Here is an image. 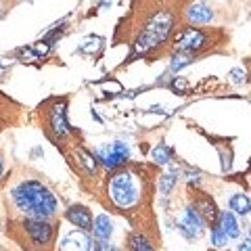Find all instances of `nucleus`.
<instances>
[{"instance_id":"f257e3e1","label":"nucleus","mask_w":251,"mask_h":251,"mask_svg":"<svg viewBox=\"0 0 251 251\" xmlns=\"http://www.w3.org/2000/svg\"><path fill=\"white\" fill-rule=\"evenodd\" d=\"M13 201L19 211L27 218L46 220L57 209V199L50 193V188L38 182V180H23L21 184L13 188Z\"/></svg>"},{"instance_id":"f03ea898","label":"nucleus","mask_w":251,"mask_h":251,"mask_svg":"<svg viewBox=\"0 0 251 251\" xmlns=\"http://www.w3.org/2000/svg\"><path fill=\"white\" fill-rule=\"evenodd\" d=\"M172 25H174V15L170 11H159L155 13L151 19L147 21V25L143 29V34L138 36L136 40V52H147L159 46L161 42L168 40Z\"/></svg>"},{"instance_id":"7ed1b4c3","label":"nucleus","mask_w":251,"mask_h":251,"mask_svg":"<svg viewBox=\"0 0 251 251\" xmlns=\"http://www.w3.org/2000/svg\"><path fill=\"white\" fill-rule=\"evenodd\" d=\"M138 178L132 172H117L109 180V197L117 207H130L134 205L140 197Z\"/></svg>"},{"instance_id":"20e7f679","label":"nucleus","mask_w":251,"mask_h":251,"mask_svg":"<svg viewBox=\"0 0 251 251\" xmlns=\"http://www.w3.org/2000/svg\"><path fill=\"white\" fill-rule=\"evenodd\" d=\"M128 157H130V149L126 143H120V140H117V143H109L103 149H99V159L103 161L105 168H109V170L124 166V163L128 161Z\"/></svg>"},{"instance_id":"39448f33","label":"nucleus","mask_w":251,"mask_h":251,"mask_svg":"<svg viewBox=\"0 0 251 251\" xmlns=\"http://www.w3.org/2000/svg\"><path fill=\"white\" fill-rule=\"evenodd\" d=\"M178 228H180V232H182L186 239H197V237H201V234H203L205 222H203V218L197 214V209H195V207H186L182 218H180Z\"/></svg>"},{"instance_id":"423d86ee","label":"nucleus","mask_w":251,"mask_h":251,"mask_svg":"<svg viewBox=\"0 0 251 251\" xmlns=\"http://www.w3.org/2000/svg\"><path fill=\"white\" fill-rule=\"evenodd\" d=\"M205 42H207V36L203 34L201 29H197V27H186L182 34L178 36L176 50L178 52H193V50H199L201 46H205Z\"/></svg>"},{"instance_id":"0eeeda50","label":"nucleus","mask_w":251,"mask_h":251,"mask_svg":"<svg viewBox=\"0 0 251 251\" xmlns=\"http://www.w3.org/2000/svg\"><path fill=\"white\" fill-rule=\"evenodd\" d=\"M25 230L29 234V239L36 243V245H46V243H50L52 239V226L46 222V220H34V218H27L25 222Z\"/></svg>"},{"instance_id":"6e6552de","label":"nucleus","mask_w":251,"mask_h":251,"mask_svg":"<svg viewBox=\"0 0 251 251\" xmlns=\"http://www.w3.org/2000/svg\"><path fill=\"white\" fill-rule=\"evenodd\" d=\"M92 241L84 230H72L67 232L61 241V251H90Z\"/></svg>"},{"instance_id":"1a4fd4ad","label":"nucleus","mask_w":251,"mask_h":251,"mask_svg":"<svg viewBox=\"0 0 251 251\" xmlns=\"http://www.w3.org/2000/svg\"><path fill=\"white\" fill-rule=\"evenodd\" d=\"M67 220L72 224H75L80 230H90L92 228V214H90V209L88 207H84V205H72L67 209Z\"/></svg>"},{"instance_id":"9d476101","label":"nucleus","mask_w":251,"mask_h":251,"mask_svg":"<svg viewBox=\"0 0 251 251\" xmlns=\"http://www.w3.org/2000/svg\"><path fill=\"white\" fill-rule=\"evenodd\" d=\"M216 226H218V228L222 230L230 241H232V239H237V237H239V232H241L237 218H234L230 211H220V214H218V220H216Z\"/></svg>"},{"instance_id":"9b49d317","label":"nucleus","mask_w":251,"mask_h":251,"mask_svg":"<svg viewBox=\"0 0 251 251\" xmlns=\"http://www.w3.org/2000/svg\"><path fill=\"white\" fill-rule=\"evenodd\" d=\"M49 124L57 136H63L67 132V122H65V103H54L49 115Z\"/></svg>"},{"instance_id":"f8f14e48","label":"nucleus","mask_w":251,"mask_h":251,"mask_svg":"<svg viewBox=\"0 0 251 251\" xmlns=\"http://www.w3.org/2000/svg\"><path fill=\"white\" fill-rule=\"evenodd\" d=\"M186 17L193 23H209L214 19V11H211V6L205 2H195V4H188Z\"/></svg>"},{"instance_id":"ddd939ff","label":"nucleus","mask_w":251,"mask_h":251,"mask_svg":"<svg viewBox=\"0 0 251 251\" xmlns=\"http://www.w3.org/2000/svg\"><path fill=\"white\" fill-rule=\"evenodd\" d=\"M92 232H94V237H97L99 241H107L109 237H111V232H113L111 218H109L107 214L97 216L94 218V222H92Z\"/></svg>"},{"instance_id":"4468645a","label":"nucleus","mask_w":251,"mask_h":251,"mask_svg":"<svg viewBox=\"0 0 251 251\" xmlns=\"http://www.w3.org/2000/svg\"><path fill=\"white\" fill-rule=\"evenodd\" d=\"M197 214L203 218V222H211L216 224V218H218V211H216V205L207 199H201L197 203Z\"/></svg>"},{"instance_id":"2eb2a0df","label":"nucleus","mask_w":251,"mask_h":251,"mask_svg":"<svg viewBox=\"0 0 251 251\" xmlns=\"http://www.w3.org/2000/svg\"><path fill=\"white\" fill-rule=\"evenodd\" d=\"M230 209H234L241 216H245V214H249V211H251V201L243 193L232 195V197H230Z\"/></svg>"},{"instance_id":"dca6fc26","label":"nucleus","mask_w":251,"mask_h":251,"mask_svg":"<svg viewBox=\"0 0 251 251\" xmlns=\"http://www.w3.org/2000/svg\"><path fill=\"white\" fill-rule=\"evenodd\" d=\"M151 157H153L155 163H159V166H166V163H170V159H172V151H170L166 145H157L153 149Z\"/></svg>"},{"instance_id":"f3484780","label":"nucleus","mask_w":251,"mask_h":251,"mask_svg":"<svg viewBox=\"0 0 251 251\" xmlns=\"http://www.w3.org/2000/svg\"><path fill=\"white\" fill-rule=\"evenodd\" d=\"M130 249L132 251H153L151 243H149L143 234H132L130 237Z\"/></svg>"},{"instance_id":"a211bd4d","label":"nucleus","mask_w":251,"mask_h":251,"mask_svg":"<svg viewBox=\"0 0 251 251\" xmlns=\"http://www.w3.org/2000/svg\"><path fill=\"white\" fill-rule=\"evenodd\" d=\"M228 241H230V239L226 237V234H224L222 230H220L216 224L211 226V243H214V247L222 249V247H226V245H228Z\"/></svg>"},{"instance_id":"6ab92c4d","label":"nucleus","mask_w":251,"mask_h":251,"mask_svg":"<svg viewBox=\"0 0 251 251\" xmlns=\"http://www.w3.org/2000/svg\"><path fill=\"white\" fill-rule=\"evenodd\" d=\"M176 180L178 176L176 174H163L161 180H159V188H161V193L163 195H170L172 193V188L176 186Z\"/></svg>"},{"instance_id":"aec40b11","label":"nucleus","mask_w":251,"mask_h":251,"mask_svg":"<svg viewBox=\"0 0 251 251\" xmlns=\"http://www.w3.org/2000/svg\"><path fill=\"white\" fill-rule=\"evenodd\" d=\"M193 61V57L191 54H176L174 59H172V72H178V69H182L184 65H188V63Z\"/></svg>"},{"instance_id":"412c9836","label":"nucleus","mask_w":251,"mask_h":251,"mask_svg":"<svg viewBox=\"0 0 251 251\" xmlns=\"http://www.w3.org/2000/svg\"><path fill=\"white\" fill-rule=\"evenodd\" d=\"M94 251H117V247H113L111 243H107V241H94Z\"/></svg>"},{"instance_id":"4be33fe9","label":"nucleus","mask_w":251,"mask_h":251,"mask_svg":"<svg viewBox=\"0 0 251 251\" xmlns=\"http://www.w3.org/2000/svg\"><path fill=\"white\" fill-rule=\"evenodd\" d=\"M230 80L234 82V84H243L247 80V75H245V72H243V69H232L230 72Z\"/></svg>"},{"instance_id":"5701e85b","label":"nucleus","mask_w":251,"mask_h":251,"mask_svg":"<svg viewBox=\"0 0 251 251\" xmlns=\"http://www.w3.org/2000/svg\"><path fill=\"white\" fill-rule=\"evenodd\" d=\"M237 251H251V232H249L247 237H245V239H243V241L239 243Z\"/></svg>"},{"instance_id":"b1692460","label":"nucleus","mask_w":251,"mask_h":251,"mask_svg":"<svg viewBox=\"0 0 251 251\" xmlns=\"http://www.w3.org/2000/svg\"><path fill=\"white\" fill-rule=\"evenodd\" d=\"M174 88H178V90H184V88H186V82H184V80H178V82H174Z\"/></svg>"},{"instance_id":"393cba45","label":"nucleus","mask_w":251,"mask_h":251,"mask_svg":"<svg viewBox=\"0 0 251 251\" xmlns=\"http://www.w3.org/2000/svg\"><path fill=\"white\" fill-rule=\"evenodd\" d=\"M0 174H2V159H0Z\"/></svg>"}]
</instances>
